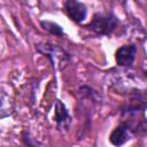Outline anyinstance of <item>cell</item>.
<instances>
[{
	"label": "cell",
	"instance_id": "obj_1",
	"mask_svg": "<svg viewBox=\"0 0 147 147\" xmlns=\"http://www.w3.org/2000/svg\"><path fill=\"white\" fill-rule=\"evenodd\" d=\"M36 49L49 60L53 69L55 70H62L70 61V54L59 45L41 42L36 45Z\"/></svg>",
	"mask_w": 147,
	"mask_h": 147
},
{
	"label": "cell",
	"instance_id": "obj_2",
	"mask_svg": "<svg viewBox=\"0 0 147 147\" xmlns=\"http://www.w3.org/2000/svg\"><path fill=\"white\" fill-rule=\"evenodd\" d=\"M118 25V20L113 13H96L88 24V29L98 36H110Z\"/></svg>",
	"mask_w": 147,
	"mask_h": 147
},
{
	"label": "cell",
	"instance_id": "obj_3",
	"mask_svg": "<svg viewBox=\"0 0 147 147\" xmlns=\"http://www.w3.org/2000/svg\"><path fill=\"white\" fill-rule=\"evenodd\" d=\"M134 134L132 127L124 121H122L118 125L114 127V130L109 134V141L115 147H121L124 144H126L132 136Z\"/></svg>",
	"mask_w": 147,
	"mask_h": 147
},
{
	"label": "cell",
	"instance_id": "obj_4",
	"mask_svg": "<svg viewBox=\"0 0 147 147\" xmlns=\"http://www.w3.org/2000/svg\"><path fill=\"white\" fill-rule=\"evenodd\" d=\"M63 10L67 16L75 23H82L87 16V8L85 3L77 0H67L63 3Z\"/></svg>",
	"mask_w": 147,
	"mask_h": 147
},
{
	"label": "cell",
	"instance_id": "obj_5",
	"mask_svg": "<svg viewBox=\"0 0 147 147\" xmlns=\"http://www.w3.org/2000/svg\"><path fill=\"white\" fill-rule=\"evenodd\" d=\"M137 55V47L133 44H126L116 49L115 61L118 67L129 68L133 64Z\"/></svg>",
	"mask_w": 147,
	"mask_h": 147
},
{
	"label": "cell",
	"instance_id": "obj_6",
	"mask_svg": "<svg viewBox=\"0 0 147 147\" xmlns=\"http://www.w3.org/2000/svg\"><path fill=\"white\" fill-rule=\"evenodd\" d=\"M54 117L56 122V126L59 131L67 132L70 127L71 124V117L69 115V111L64 103L61 100L55 101V107H54Z\"/></svg>",
	"mask_w": 147,
	"mask_h": 147
},
{
	"label": "cell",
	"instance_id": "obj_7",
	"mask_svg": "<svg viewBox=\"0 0 147 147\" xmlns=\"http://www.w3.org/2000/svg\"><path fill=\"white\" fill-rule=\"evenodd\" d=\"M40 26L47 31L48 33L53 34V36H56V37H62L64 34V31L62 29V26L55 22H52V21H41L40 22Z\"/></svg>",
	"mask_w": 147,
	"mask_h": 147
},
{
	"label": "cell",
	"instance_id": "obj_8",
	"mask_svg": "<svg viewBox=\"0 0 147 147\" xmlns=\"http://www.w3.org/2000/svg\"><path fill=\"white\" fill-rule=\"evenodd\" d=\"M21 138H22L23 144H24L26 147H42V145H41L29 131H26V130L22 131Z\"/></svg>",
	"mask_w": 147,
	"mask_h": 147
},
{
	"label": "cell",
	"instance_id": "obj_9",
	"mask_svg": "<svg viewBox=\"0 0 147 147\" xmlns=\"http://www.w3.org/2000/svg\"><path fill=\"white\" fill-rule=\"evenodd\" d=\"M8 99H9V95L5 91H2L1 92V115H0L1 118H5V117L9 116V114H10V111H9V102L7 103Z\"/></svg>",
	"mask_w": 147,
	"mask_h": 147
},
{
	"label": "cell",
	"instance_id": "obj_10",
	"mask_svg": "<svg viewBox=\"0 0 147 147\" xmlns=\"http://www.w3.org/2000/svg\"><path fill=\"white\" fill-rule=\"evenodd\" d=\"M142 71H144V74H145V76L147 77V63H145V64L142 65Z\"/></svg>",
	"mask_w": 147,
	"mask_h": 147
}]
</instances>
